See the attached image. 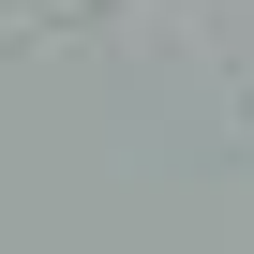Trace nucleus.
I'll use <instances>...</instances> for the list:
<instances>
[]
</instances>
